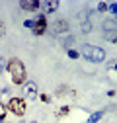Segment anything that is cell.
I'll return each mask as SVG.
<instances>
[{"label":"cell","mask_w":117,"mask_h":123,"mask_svg":"<svg viewBox=\"0 0 117 123\" xmlns=\"http://www.w3.org/2000/svg\"><path fill=\"white\" fill-rule=\"evenodd\" d=\"M45 31H47V16L45 14H39L35 18V22H33V33L35 35H43Z\"/></svg>","instance_id":"5b68a950"},{"label":"cell","mask_w":117,"mask_h":123,"mask_svg":"<svg viewBox=\"0 0 117 123\" xmlns=\"http://www.w3.org/2000/svg\"><path fill=\"white\" fill-rule=\"evenodd\" d=\"M101 115H104V111H94V113L90 115V119H88V123H96V121H99Z\"/></svg>","instance_id":"8fae6325"},{"label":"cell","mask_w":117,"mask_h":123,"mask_svg":"<svg viewBox=\"0 0 117 123\" xmlns=\"http://www.w3.org/2000/svg\"><path fill=\"white\" fill-rule=\"evenodd\" d=\"M68 111H70V107H61V110H57V117H63V115H68Z\"/></svg>","instance_id":"4fadbf2b"},{"label":"cell","mask_w":117,"mask_h":123,"mask_svg":"<svg viewBox=\"0 0 117 123\" xmlns=\"http://www.w3.org/2000/svg\"><path fill=\"white\" fill-rule=\"evenodd\" d=\"M80 53H82V57H86L92 63H104L105 61V51L101 47H96V45H84Z\"/></svg>","instance_id":"7a4b0ae2"},{"label":"cell","mask_w":117,"mask_h":123,"mask_svg":"<svg viewBox=\"0 0 117 123\" xmlns=\"http://www.w3.org/2000/svg\"><path fill=\"white\" fill-rule=\"evenodd\" d=\"M4 33H6L4 31V24H0V37H4Z\"/></svg>","instance_id":"ffe728a7"},{"label":"cell","mask_w":117,"mask_h":123,"mask_svg":"<svg viewBox=\"0 0 117 123\" xmlns=\"http://www.w3.org/2000/svg\"><path fill=\"white\" fill-rule=\"evenodd\" d=\"M41 6V2H37V0H22L20 2V8L22 10H27V12H33Z\"/></svg>","instance_id":"52a82bcc"},{"label":"cell","mask_w":117,"mask_h":123,"mask_svg":"<svg viewBox=\"0 0 117 123\" xmlns=\"http://www.w3.org/2000/svg\"><path fill=\"white\" fill-rule=\"evenodd\" d=\"M98 10H99V12H105V10H107V4H105V2H99V4H98Z\"/></svg>","instance_id":"2e32d148"},{"label":"cell","mask_w":117,"mask_h":123,"mask_svg":"<svg viewBox=\"0 0 117 123\" xmlns=\"http://www.w3.org/2000/svg\"><path fill=\"white\" fill-rule=\"evenodd\" d=\"M10 76H12V82L14 84H25V67L20 59H10L8 61V65H6Z\"/></svg>","instance_id":"6da1fadb"},{"label":"cell","mask_w":117,"mask_h":123,"mask_svg":"<svg viewBox=\"0 0 117 123\" xmlns=\"http://www.w3.org/2000/svg\"><path fill=\"white\" fill-rule=\"evenodd\" d=\"M104 35H105V39L117 41V22L115 20H105L104 22Z\"/></svg>","instance_id":"277c9868"},{"label":"cell","mask_w":117,"mask_h":123,"mask_svg":"<svg viewBox=\"0 0 117 123\" xmlns=\"http://www.w3.org/2000/svg\"><path fill=\"white\" fill-rule=\"evenodd\" d=\"M6 68V65H4V59L2 57H0V74H2V70Z\"/></svg>","instance_id":"d6986e66"},{"label":"cell","mask_w":117,"mask_h":123,"mask_svg":"<svg viewBox=\"0 0 117 123\" xmlns=\"http://www.w3.org/2000/svg\"><path fill=\"white\" fill-rule=\"evenodd\" d=\"M109 70H117V61H111L109 63Z\"/></svg>","instance_id":"e0dca14e"},{"label":"cell","mask_w":117,"mask_h":123,"mask_svg":"<svg viewBox=\"0 0 117 123\" xmlns=\"http://www.w3.org/2000/svg\"><path fill=\"white\" fill-rule=\"evenodd\" d=\"M80 31L82 33H90L92 31V22H82L80 24Z\"/></svg>","instance_id":"30bf717a"},{"label":"cell","mask_w":117,"mask_h":123,"mask_svg":"<svg viewBox=\"0 0 117 123\" xmlns=\"http://www.w3.org/2000/svg\"><path fill=\"white\" fill-rule=\"evenodd\" d=\"M66 31H68V22H64V20H57V22L51 24V33H55V35H63V33H66Z\"/></svg>","instance_id":"8992f818"},{"label":"cell","mask_w":117,"mask_h":123,"mask_svg":"<svg viewBox=\"0 0 117 123\" xmlns=\"http://www.w3.org/2000/svg\"><path fill=\"white\" fill-rule=\"evenodd\" d=\"M66 55H68L70 59H80V53H78V51H74V49H68V51H66Z\"/></svg>","instance_id":"5bb4252c"},{"label":"cell","mask_w":117,"mask_h":123,"mask_svg":"<svg viewBox=\"0 0 117 123\" xmlns=\"http://www.w3.org/2000/svg\"><path fill=\"white\" fill-rule=\"evenodd\" d=\"M6 113H8V107H6L2 102H0V121H4V119H6Z\"/></svg>","instance_id":"7c38bea8"},{"label":"cell","mask_w":117,"mask_h":123,"mask_svg":"<svg viewBox=\"0 0 117 123\" xmlns=\"http://www.w3.org/2000/svg\"><path fill=\"white\" fill-rule=\"evenodd\" d=\"M107 10H111V14H113V16H117V2L109 4V6H107Z\"/></svg>","instance_id":"9a60e30c"},{"label":"cell","mask_w":117,"mask_h":123,"mask_svg":"<svg viewBox=\"0 0 117 123\" xmlns=\"http://www.w3.org/2000/svg\"><path fill=\"white\" fill-rule=\"evenodd\" d=\"M8 111H12L14 115H18V117H23L25 115V100H22V98H10V102H8Z\"/></svg>","instance_id":"3957f363"},{"label":"cell","mask_w":117,"mask_h":123,"mask_svg":"<svg viewBox=\"0 0 117 123\" xmlns=\"http://www.w3.org/2000/svg\"><path fill=\"white\" fill-rule=\"evenodd\" d=\"M23 92H25L27 98L35 100V96H37V84H35V82H25V84H23Z\"/></svg>","instance_id":"ba28073f"},{"label":"cell","mask_w":117,"mask_h":123,"mask_svg":"<svg viewBox=\"0 0 117 123\" xmlns=\"http://www.w3.org/2000/svg\"><path fill=\"white\" fill-rule=\"evenodd\" d=\"M43 6H45V10L49 14V12H55L58 8V2H57V0H51V2H43Z\"/></svg>","instance_id":"9c48e42d"},{"label":"cell","mask_w":117,"mask_h":123,"mask_svg":"<svg viewBox=\"0 0 117 123\" xmlns=\"http://www.w3.org/2000/svg\"><path fill=\"white\" fill-rule=\"evenodd\" d=\"M29 123H35V121H29Z\"/></svg>","instance_id":"44dd1931"},{"label":"cell","mask_w":117,"mask_h":123,"mask_svg":"<svg viewBox=\"0 0 117 123\" xmlns=\"http://www.w3.org/2000/svg\"><path fill=\"white\" fill-rule=\"evenodd\" d=\"M23 25H25V27H33V20H25Z\"/></svg>","instance_id":"ac0fdd59"}]
</instances>
